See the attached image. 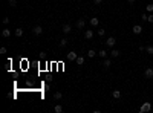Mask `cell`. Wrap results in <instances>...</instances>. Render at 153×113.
I'll list each match as a JSON object with an SVG mask.
<instances>
[{"instance_id": "cell-1", "label": "cell", "mask_w": 153, "mask_h": 113, "mask_svg": "<svg viewBox=\"0 0 153 113\" xmlns=\"http://www.w3.org/2000/svg\"><path fill=\"white\" fill-rule=\"evenodd\" d=\"M150 110H152V104L150 102H144L142 106H141V108H139V112H141V113H148Z\"/></svg>"}, {"instance_id": "cell-2", "label": "cell", "mask_w": 153, "mask_h": 113, "mask_svg": "<svg viewBox=\"0 0 153 113\" xmlns=\"http://www.w3.org/2000/svg\"><path fill=\"white\" fill-rule=\"evenodd\" d=\"M142 31H144V28L141 26V24H135V26L132 28V32H133V34H136V35H139Z\"/></svg>"}, {"instance_id": "cell-3", "label": "cell", "mask_w": 153, "mask_h": 113, "mask_svg": "<svg viewBox=\"0 0 153 113\" xmlns=\"http://www.w3.org/2000/svg\"><path fill=\"white\" fill-rule=\"evenodd\" d=\"M106 44L109 46V48H115V44H116V40H115V37H109V38L106 40Z\"/></svg>"}, {"instance_id": "cell-4", "label": "cell", "mask_w": 153, "mask_h": 113, "mask_svg": "<svg viewBox=\"0 0 153 113\" xmlns=\"http://www.w3.org/2000/svg\"><path fill=\"white\" fill-rule=\"evenodd\" d=\"M144 77H146L147 79H152L153 78V69L152 67H147L146 70H144Z\"/></svg>"}, {"instance_id": "cell-5", "label": "cell", "mask_w": 153, "mask_h": 113, "mask_svg": "<svg viewBox=\"0 0 153 113\" xmlns=\"http://www.w3.org/2000/svg\"><path fill=\"white\" fill-rule=\"evenodd\" d=\"M32 34H34V35H41V34H43V28L37 24V26H34V29H32Z\"/></svg>"}, {"instance_id": "cell-6", "label": "cell", "mask_w": 153, "mask_h": 113, "mask_svg": "<svg viewBox=\"0 0 153 113\" xmlns=\"http://www.w3.org/2000/svg\"><path fill=\"white\" fill-rule=\"evenodd\" d=\"M77 57H78V55H77V52H73V51H71V52L67 54V55H66V58H67L69 61H75V60H77Z\"/></svg>"}, {"instance_id": "cell-7", "label": "cell", "mask_w": 153, "mask_h": 113, "mask_svg": "<svg viewBox=\"0 0 153 113\" xmlns=\"http://www.w3.org/2000/svg\"><path fill=\"white\" fill-rule=\"evenodd\" d=\"M61 29H63V34H66V35H67V34H71L72 26H71V24H63V28H61Z\"/></svg>"}, {"instance_id": "cell-8", "label": "cell", "mask_w": 153, "mask_h": 113, "mask_svg": "<svg viewBox=\"0 0 153 113\" xmlns=\"http://www.w3.org/2000/svg\"><path fill=\"white\" fill-rule=\"evenodd\" d=\"M84 38H86V40L93 38V31H92V29H87V31L84 32Z\"/></svg>"}, {"instance_id": "cell-9", "label": "cell", "mask_w": 153, "mask_h": 113, "mask_svg": "<svg viewBox=\"0 0 153 113\" xmlns=\"http://www.w3.org/2000/svg\"><path fill=\"white\" fill-rule=\"evenodd\" d=\"M84 61H86V58L83 57V55H78V57H77V60H75V63H77L78 66H83V64H84Z\"/></svg>"}, {"instance_id": "cell-10", "label": "cell", "mask_w": 153, "mask_h": 113, "mask_svg": "<svg viewBox=\"0 0 153 113\" xmlns=\"http://www.w3.org/2000/svg\"><path fill=\"white\" fill-rule=\"evenodd\" d=\"M2 37H3V38H9V37H11V29H3V31H2Z\"/></svg>"}, {"instance_id": "cell-11", "label": "cell", "mask_w": 153, "mask_h": 113, "mask_svg": "<svg viewBox=\"0 0 153 113\" xmlns=\"http://www.w3.org/2000/svg\"><path fill=\"white\" fill-rule=\"evenodd\" d=\"M86 26V22H84V18H80V20H77V28L78 29H83Z\"/></svg>"}, {"instance_id": "cell-12", "label": "cell", "mask_w": 153, "mask_h": 113, "mask_svg": "<svg viewBox=\"0 0 153 113\" xmlns=\"http://www.w3.org/2000/svg\"><path fill=\"white\" fill-rule=\"evenodd\" d=\"M103 66H104L106 69H109L110 66H112V60H110V58H104V61H103Z\"/></svg>"}, {"instance_id": "cell-13", "label": "cell", "mask_w": 153, "mask_h": 113, "mask_svg": "<svg viewBox=\"0 0 153 113\" xmlns=\"http://www.w3.org/2000/svg\"><path fill=\"white\" fill-rule=\"evenodd\" d=\"M90 24H92L93 28H97L98 24H100V20H98V17H92V18H90Z\"/></svg>"}, {"instance_id": "cell-14", "label": "cell", "mask_w": 153, "mask_h": 113, "mask_svg": "<svg viewBox=\"0 0 153 113\" xmlns=\"http://www.w3.org/2000/svg\"><path fill=\"white\" fill-rule=\"evenodd\" d=\"M119 55H121V52H119L118 49H112V52H110V57H113V58H118Z\"/></svg>"}, {"instance_id": "cell-15", "label": "cell", "mask_w": 153, "mask_h": 113, "mask_svg": "<svg viewBox=\"0 0 153 113\" xmlns=\"http://www.w3.org/2000/svg\"><path fill=\"white\" fill-rule=\"evenodd\" d=\"M112 96H113L115 99H119V98H121V92H119V90H113L112 92Z\"/></svg>"}, {"instance_id": "cell-16", "label": "cell", "mask_w": 153, "mask_h": 113, "mask_svg": "<svg viewBox=\"0 0 153 113\" xmlns=\"http://www.w3.org/2000/svg\"><path fill=\"white\" fill-rule=\"evenodd\" d=\"M98 55H100L101 58H107V55H109V54H107V51H106V49H101V51L98 52Z\"/></svg>"}, {"instance_id": "cell-17", "label": "cell", "mask_w": 153, "mask_h": 113, "mask_svg": "<svg viewBox=\"0 0 153 113\" xmlns=\"http://www.w3.org/2000/svg\"><path fill=\"white\" fill-rule=\"evenodd\" d=\"M67 43H69V40L66 38V37H64V38H61V40H60V46H61V48H64V46H67Z\"/></svg>"}, {"instance_id": "cell-18", "label": "cell", "mask_w": 153, "mask_h": 113, "mask_svg": "<svg viewBox=\"0 0 153 113\" xmlns=\"http://www.w3.org/2000/svg\"><path fill=\"white\" fill-rule=\"evenodd\" d=\"M54 98H55L57 101H60V99L63 98V93H61V92H55V93H54Z\"/></svg>"}, {"instance_id": "cell-19", "label": "cell", "mask_w": 153, "mask_h": 113, "mask_svg": "<svg viewBox=\"0 0 153 113\" xmlns=\"http://www.w3.org/2000/svg\"><path fill=\"white\" fill-rule=\"evenodd\" d=\"M95 55H98V54H97V52H95V51H93V49H90V51H87V57H89V58H93Z\"/></svg>"}, {"instance_id": "cell-20", "label": "cell", "mask_w": 153, "mask_h": 113, "mask_svg": "<svg viewBox=\"0 0 153 113\" xmlns=\"http://www.w3.org/2000/svg\"><path fill=\"white\" fill-rule=\"evenodd\" d=\"M23 32H24V31H23V29H22V28H18V29H15V37H22V35H23Z\"/></svg>"}, {"instance_id": "cell-21", "label": "cell", "mask_w": 153, "mask_h": 113, "mask_svg": "<svg viewBox=\"0 0 153 113\" xmlns=\"http://www.w3.org/2000/svg\"><path fill=\"white\" fill-rule=\"evenodd\" d=\"M54 110H55L57 113H63V107H61V106H60V104H57V106H55V107H54Z\"/></svg>"}, {"instance_id": "cell-22", "label": "cell", "mask_w": 153, "mask_h": 113, "mask_svg": "<svg viewBox=\"0 0 153 113\" xmlns=\"http://www.w3.org/2000/svg\"><path fill=\"white\" fill-rule=\"evenodd\" d=\"M146 52L148 54V55H153V46H147V48H146Z\"/></svg>"}, {"instance_id": "cell-23", "label": "cell", "mask_w": 153, "mask_h": 113, "mask_svg": "<svg viewBox=\"0 0 153 113\" xmlns=\"http://www.w3.org/2000/svg\"><path fill=\"white\" fill-rule=\"evenodd\" d=\"M146 9H147L148 12H153V5H152V3H150V5H147V6H146Z\"/></svg>"}, {"instance_id": "cell-24", "label": "cell", "mask_w": 153, "mask_h": 113, "mask_svg": "<svg viewBox=\"0 0 153 113\" xmlns=\"http://www.w3.org/2000/svg\"><path fill=\"white\" fill-rule=\"evenodd\" d=\"M8 3H9V6H15V5H17L15 0H8Z\"/></svg>"}, {"instance_id": "cell-25", "label": "cell", "mask_w": 153, "mask_h": 113, "mask_svg": "<svg viewBox=\"0 0 153 113\" xmlns=\"http://www.w3.org/2000/svg\"><path fill=\"white\" fill-rule=\"evenodd\" d=\"M104 34H106V31H104V29H98V35H100V37H103Z\"/></svg>"}, {"instance_id": "cell-26", "label": "cell", "mask_w": 153, "mask_h": 113, "mask_svg": "<svg viewBox=\"0 0 153 113\" xmlns=\"http://www.w3.org/2000/svg\"><path fill=\"white\" fill-rule=\"evenodd\" d=\"M141 18H142V22H147V18H148V15L146 14V12H144V14L141 15Z\"/></svg>"}, {"instance_id": "cell-27", "label": "cell", "mask_w": 153, "mask_h": 113, "mask_svg": "<svg viewBox=\"0 0 153 113\" xmlns=\"http://www.w3.org/2000/svg\"><path fill=\"white\" fill-rule=\"evenodd\" d=\"M6 54V48H0V55H5Z\"/></svg>"}, {"instance_id": "cell-28", "label": "cell", "mask_w": 153, "mask_h": 113, "mask_svg": "<svg viewBox=\"0 0 153 113\" xmlns=\"http://www.w3.org/2000/svg\"><path fill=\"white\" fill-rule=\"evenodd\" d=\"M147 22H150V23H153V14H148V18H147Z\"/></svg>"}, {"instance_id": "cell-29", "label": "cell", "mask_w": 153, "mask_h": 113, "mask_svg": "<svg viewBox=\"0 0 153 113\" xmlns=\"http://www.w3.org/2000/svg\"><path fill=\"white\" fill-rule=\"evenodd\" d=\"M93 3H95V5H101L103 0H93Z\"/></svg>"}, {"instance_id": "cell-30", "label": "cell", "mask_w": 153, "mask_h": 113, "mask_svg": "<svg viewBox=\"0 0 153 113\" xmlns=\"http://www.w3.org/2000/svg\"><path fill=\"white\" fill-rule=\"evenodd\" d=\"M3 23H5V24H8V23H9V18H8V17H5V18H3Z\"/></svg>"}, {"instance_id": "cell-31", "label": "cell", "mask_w": 153, "mask_h": 113, "mask_svg": "<svg viewBox=\"0 0 153 113\" xmlns=\"http://www.w3.org/2000/svg\"><path fill=\"white\" fill-rule=\"evenodd\" d=\"M127 2H130V3H135V2H136V0H127Z\"/></svg>"}, {"instance_id": "cell-32", "label": "cell", "mask_w": 153, "mask_h": 113, "mask_svg": "<svg viewBox=\"0 0 153 113\" xmlns=\"http://www.w3.org/2000/svg\"><path fill=\"white\" fill-rule=\"evenodd\" d=\"M77 2H81V0H77Z\"/></svg>"}]
</instances>
